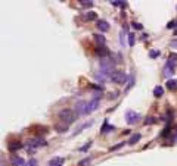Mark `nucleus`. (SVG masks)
I'll use <instances>...</instances> for the list:
<instances>
[{"mask_svg": "<svg viewBox=\"0 0 177 166\" xmlns=\"http://www.w3.org/2000/svg\"><path fill=\"white\" fill-rule=\"evenodd\" d=\"M176 24H177V21H171V22H168V24H167V28H168V30H176V28H174V27H176Z\"/></svg>", "mask_w": 177, "mask_h": 166, "instance_id": "29", "label": "nucleus"}, {"mask_svg": "<svg viewBox=\"0 0 177 166\" xmlns=\"http://www.w3.org/2000/svg\"><path fill=\"white\" fill-rule=\"evenodd\" d=\"M64 163H65L64 157H53L52 160L49 162V166H62Z\"/></svg>", "mask_w": 177, "mask_h": 166, "instance_id": "7", "label": "nucleus"}, {"mask_svg": "<svg viewBox=\"0 0 177 166\" xmlns=\"http://www.w3.org/2000/svg\"><path fill=\"white\" fill-rule=\"evenodd\" d=\"M124 144H127V143H118L117 146H114V147H111V151H115V150H118V149H121V147H124Z\"/></svg>", "mask_w": 177, "mask_h": 166, "instance_id": "28", "label": "nucleus"}, {"mask_svg": "<svg viewBox=\"0 0 177 166\" xmlns=\"http://www.w3.org/2000/svg\"><path fill=\"white\" fill-rule=\"evenodd\" d=\"M125 121H127L128 125H134V124H137L140 121V115L137 112H134V110H127L125 112Z\"/></svg>", "mask_w": 177, "mask_h": 166, "instance_id": "4", "label": "nucleus"}, {"mask_svg": "<svg viewBox=\"0 0 177 166\" xmlns=\"http://www.w3.org/2000/svg\"><path fill=\"white\" fill-rule=\"evenodd\" d=\"M131 25H133V28H136V30H142V28H143L142 24H139V22H133Z\"/></svg>", "mask_w": 177, "mask_h": 166, "instance_id": "32", "label": "nucleus"}, {"mask_svg": "<svg viewBox=\"0 0 177 166\" xmlns=\"http://www.w3.org/2000/svg\"><path fill=\"white\" fill-rule=\"evenodd\" d=\"M98 28H99L102 33H106V31L109 30V24H108L106 21H99V22H98Z\"/></svg>", "mask_w": 177, "mask_h": 166, "instance_id": "14", "label": "nucleus"}, {"mask_svg": "<svg viewBox=\"0 0 177 166\" xmlns=\"http://www.w3.org/2000/svg\"><path fill=\"white\" fill-rule=\"evenodd\" d=\"M75 113L77 116H84L88 113V103L87 101H78L75 104Z\"/></svg>", "mask_w": 177, "mask_h": 166, "instance_id": "5", "label": "nucleus"}, {"mask_svg": "<svg viewBox=\"0 0 177 166\" xmlns=\"http://www.w3.org/2000/svg\"><path fill=\"white\" fill-rule=\"evenodd\" d=\"M111 81L115 84H125V81H128V80H127V75L124 74L123 71H115L111 75Z\"/></svg>", "mask_w": 177, "mask_h": 166, "instance_id": "3", "label": "nucleus"}, {"mask_svg": "<svg viewBox=\"0 0 177 166\" xmlns=\"http://www.w3.org/2000/svg\"><path fill=\"white\" fill-rule=\"evenodd\" d=\"M99 107V99H93L92 101H88V113L94 112Z\"/></svg>", "mask_w": 177, "mask_h": 166, "instance_id": "8", "label": "nucleus"}, {"mask_svg": "<svg viewBox=\"0 0 177 166\" xmlns=\"http://www.w3.org/2000/svg\"><path fill=\"white\" fill-rule=\"evenodd\" d=\"M173 74H174V69H173V68L167 66V65H165V66H164V77H167V78H168V80H171V78H170V77H171V75H173Z\"/></svg>", "mask_w": 177, "mask_h": 166, "instance_id": "18", "label": "nucleus"}, {"mask_svg": "<svg viewBox=\"0 0 177 166\" xmlns=\"http://www.w3.org/2000/svg\"><path fill=\"white\" fill-rule=\"evenodd\" d=\"M2 166H3V165H2Z\"/></svg>", "mask_w": 177, "mask_h": 166, "instance_id": "37", "label": "nucleus"}, {"mask_svg": "<svg viewBox=\"0 0 177 166\" xmlns=\"http://www.w3.org/2000/svg\"><path fill=\"white\" fill-rule=\"evenodd\" d=\"M174 35H177V28H176V30H174Z\"/></svg>", "mask_w": 177, "mask_h": 166, "instance_id": "36", "label": "nucleus"}, {"mask_svg": "<svg viewBox=\"0 0 177 166\" xmlns=\"http://www.w3.org/2000/svg\"><path fill=\"white\" fill-rule=\"evenodd\" d=\"M171 46H173V47H177V41H173V43H171Z\"/></svg>", "mask_w": 177, "mask_h": 166, "instance_id": "35", "label": "nucleus"}, {"mask_svg": "<svg viewBox=\"0 0 177 166\" xmlns=\"http://www.w3.org/2000/svg\"><path fill=\"white\" fill-rule=\"evenodd\" d=\"M90 162H92V157H86V159L80 160L78 166H88V165H90Z\"/></svg>", "mask_w": 177, "mask_h": 166, "instance_id": "24", "label": "nucleus"}, {"mask_svg": "<svg viewBox=\"0 0 177 166\" xmlns=\"http://www.w3.org/2000/svg\"><path fill=\"white\" fill-rule=\"evenodd\" d=\"M128 46H130V47L134 46V35H133V34H128Z\"/></svg>", "mask_w": 177, "mask_h": 166, "instance_id": "27", "label": "nucleus"}, {"mask_svg": "<svg viewBox=\"0 0 177 166\" xmlns=\"http://www.w3.org/2000/svg\"><path fill=\"white\" fill-rule=\"evenodd\" d=\"M68 124H65V122H61V124H58L56 127H55V130L58 131V133H61V134H64V133H67L68 131Z\"/></svg>", "mask_w": 177, "mask_h": 166, "instance_id": "10", "label": "nucleus"}, {"mask_svg": "<svg viewBox=\"0 0 177 166\" xmlns=\"http://www.w3.org/2000/svg\"><path fill=\"white\" fill-rule=\"evenodd\" d=\"M90 146H92V141H88V143L86 144V146H83V147L80 149V151H86L87 149H90Z\"/></svg>", "mask_w": 177, "mask_h": 166, "instance_id": "33", "label": "nucleus"}, {"mask_svg": "<svg viewBox=\"0 0 177 166\" xmlns=\"http://www.w3.org/2000/svg\"><path fill=\"white\" fill-rule=\"evenodd\" d=\"M59 119H61V122H65V124H72L74 121H75V118H77V113L74 112V110H71V109H62L61 112H59Z\"/></svg>", "mask_w": 177, "mask_h": 166, "instance_id": "1", "label": "nucleus"}, {"mask_svg": "<svg viewBox=\"0 0 177 166\" xmlns=\"http://www.w3.org/2000/svg\"><path fill=\"white\" fill-rule=\"evenodd\" d=\"M92 125H93V121H90V122H86V124H83V125H81L80 128H77V130H75V135H77V134H80L81 131H83V130H86V128H88V127H92Z\"/></svg>", "mask_w": 177, "mask_h": 166, "instance_id": "21", "label": "nucleus"}, {"mask_svg": "<svg viewBox=\"0 0 177 166\" xmlns=\"http://www.w3.org/2000/svg\"><path fill=\"white\" fill-rule=\"evenodd\" d=\"M10 163H12L14 166H25L24 159H22V157H18V156H12V159H10Z\"/></svg>", "mask_w": 177, "mask_h": 166, "instance_id": "9", "label": "nucleus"}, {"mask_svg": "<svg viewBox=\"0 0 177 166\" xmlns=\"http://www.w3.org/2000/svg\"><path fill=\"white\" fill-rule=\"evenodd\" d=\"M155 122H157V119H155V118H146L145 125H148V124H155Z\"/></svg>", "mask_w": 177, "mask_h": 166, "instance_id": "30", "label": "nucleus"}, {"mask_svg": "<svg viewBox=\"0 0 177 166\" xmlns=\"http://www.w3.org/2000/svg\"><path fill=\"white\" fill-rule=\"evenodd\" d=\"M8 149H9V151H16V150L22 149V144L19 141H10L9 146H8Z\"/></svg>", "mask_w": 177, "mask_h": 166, "instance_id": "11", "label": "nucleus"}, {"mask_svg": "<svg viewBox=\"0 0 177 166\" xmlns=\"http://www.w3.org/2000/svg\"><path fill=\"white\" fill-rule=\"evenodd\" d=\"M83 18H84L86 21H94V19L98 18V15H96L94 12H87V13H84V16Z\"/></svg>", "mask_w": 177, "mask_h": 166, "instance_id": "22", "label": "nucleus"}, {"mask_svg": "<svg viewBox=\"0 0 177 166\" xmlns=\"http://www.w3.org/2000/svg\"><path fill=\"white\" fill-rule=\"evenodd\" d=\"M109 3L112 6H118V7H125L127 6V1H124V0H111Z\"/></svg>", "mask_w": 177, "mask_h": 166, "instance_id": "19", "label": "nucleus"}, {"mask_svg": "<svg viewBox=\"0 0 177 166\" xmlns=\"http://www.w3.org/2000/svg\"><path fill=\"white\" fill-rule=\"evenodd\" d=\"M121 44H124V33L121 31Z\"/></svg>", "mask_w": 177, "mask_h": 166, "instance_id": "34", "label": "nucleus"}, {"mask_svg": "<svg viewBox=\"0 0 177 166\" xmlns=\"http://www.w3.org/2000/svg\"><path fill=\"white\" fill-rule=\"evenodd\" d=\"M115 130V127L114 125H108V122H104V127H102V130H100V134H108V131H114Z\"/></svg>", "mask_w": 177, "mask_h": 166, "instance_id": "16", "label": "nucleus"}, {"mask_svg": "<svg viewBox=\"0 0 177 166\" xmlns=\"http://www.w3.org/2000/svg\"><path fill=\"white\" fill-rule=\"evenodd\" d=\"M44 146H47V143H46L43 138L37 137V138H33V140H30V141L27 143V151H28V153H34L38 147H44Z\"/></svg>", "mask_w": 177, "mask_h": 166, "instance_id": "2", "label": "nucleus"}, {"mask_svg": "<svg viewBox=\"0 0 177 166\" xmlns=\"http://www.w3.org/2000/svg\"><path fill=\"white\" fill-rule=\"evenodd\" d=\"M140 138H142L140 134H133V135L130 137V140L127 141V144H128V146H134V144H136V143H137Z\"/></svg>", "mask_w": 177, "mask_h": 166, "instance_id": "13", "label": "nucleus"}, {"mask_svg": "<svg viewBox=\"0 0 177 166\" xmlns=\"http://www.w3.org/2000/svg\"><path fill=\"white\" fill-rule=\"evenodd\" d=\"M96 54L100 56V57H105V56L109 54V51H108V49H106L105 46H98L96 47Z\"/></svg>", "mask_w": 177, "mask_h": 166, "instance_id": "6", "label": "nucleus"}, {"mask_svg": "<svg viewBox=\"0 0 177 166\" xmlns=\"http://www.w3.org/2000/svg\"><path fill=\"white\" fill-rule=\"evenodd\" d=\"M164 94V88L161 87V85H157L155 88H154V97H161Z\"/></svg>", "mask_w": 177, "mask_h": 166, "instance_id": "20", "label": "nucleus"}, {"mask_svg": "<svg viewBox=\"0 0 177 166\" xmlns=\"http://www.w3.org/2000/svg\"><path fill=\"white\" fill-rule=\"evenodd\" d=\"M25 166H37V160H35V159H31V160H28V162L25 163Z\"/></svg>", "mask_w": 177, "mask_h": 166, "instance_id": "31", "label": "nucleus"}, {"mask_svg": "<svg viewBox=\"0 0 177 166\" xmlns=\"http://www.w3.org/2000/svg\"><path fill=\"white\" fill-rule=\"evenodd\" d=\"M159 54H161V53H159V50H151V51H149V56H151L152 59H155V57H158Z\"/></svg>", "mask_w": 177, "mask_h": 166, "instance_id": "26", "label": "nucleus"}, {"mask_svg": "<svg viewBox=\"0 0 177 166\" xmlns=\"http://www.w3.org/2000/svg\"><path fill=\"white\" fill-rule=\"evenodd\" d=\"M133 85H134V77H133V75H130V77H128V81H127V87H125V91H128V90H130V88H131Z\"/></svg>", "mask_w": 177, "mask_h": 166, "instance_id": "23", "label": "nucleus"}, {"mask_svg": "<svg viewBox=\"0 0 177 166\" xmlns=\"http://www.w3.org/2000/svg\"><path fill=\"white\" fill-rule=\"evenodd\" d=\"M93 38L96 40L98 46H105V37H104V35H100V34H94Z\"/></svg>", "mask_w": 177, "mask_h": 166, "instance_id": "17", "label": "nucleus"}, {"mask_svg": "<svg viewBox=\"0 0 177 166\" xmlns=\"http://www.w3.org/2000/svg\"><path fill=\"white\" fill-rule=\"evenodd\" d=\"M80 3H81V6H84V7H92V6H93V1H92V0H80Z\"/></svg>", "mask_w": 177, "mask_h": 166, "instance_id": "25", "label": "nucleus"}, {"mask_svg": "<svg viewBox=\"0 0 177 166\" xmlns=\"http://www.w3.org/2000/svg\"><path fill=\"white\" fill-rule=\"evenodd\" d=\"M165 85H167V88H168L170 91H176L177 90V80H168Z\"/></svg>", "mask_w": 177, "mask_h": 166, "instance_id": "15", "label": "nucleus"}, {"mask_svg": "<svg viewBox=\"0 0 177 166\" xmlns=\"http://www.w3.org/2000/svg\"><path fill=\"white\" fill-rule=\"evenodd\" d=\"M167 66L173 68V69H174V68L177 66V54H174V53H173V54H171V56L168 57V62H167Z\"/></svg>", "mask_w": 177, "mask_h": 166, "instance_id": "12", "label": "nucleus"}]
</instances>
